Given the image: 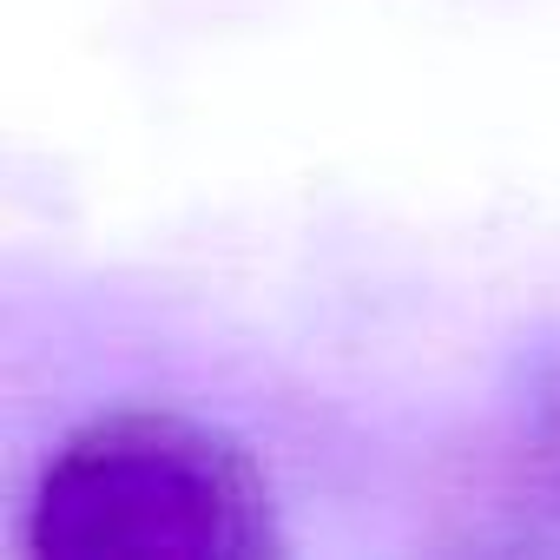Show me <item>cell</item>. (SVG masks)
<instances>
[{"label":"cell","mask_w":560,"mask_h":560,"mask_svg":"<svg viewBox=\"0 0 560 560\" xmlns=\"http://www.w3.org/2000/svg\"><path fill=\"white\" fill-rule=\"evenodd\" d=\"M277 547L257 462L224 429L172 409L86 422L27 508V553L40 560H257Z\"/></svg>","instance_id":"1"},{"label":"cell","mask_w":560,"mask_h":560,"mask_svg":"<svg viewBox=\"0 0 560 560\" xmlns=\"http://www.w3.org/2000/svg\"><path fill=\"white\" fill-rule=\"evenodd\" d=\"M514 422H521V429H514L521 481H527V494H540V501L560 514V343L527 363Z\"/></svg>","instance_id":"2"}]
</instances>
